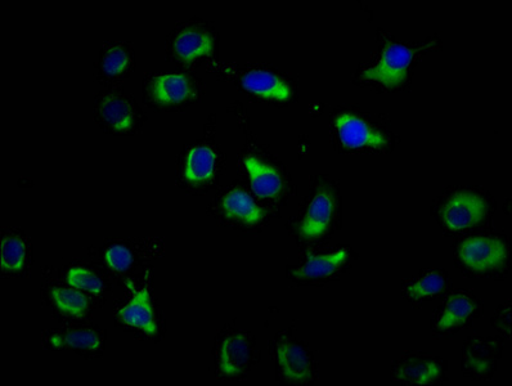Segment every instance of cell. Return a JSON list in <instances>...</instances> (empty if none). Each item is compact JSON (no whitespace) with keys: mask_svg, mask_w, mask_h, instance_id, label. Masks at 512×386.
Returning a JSON list of instances; mask_svg holds the SVG:
<instances>
[{"mask_svg":"<svg viewBox=\"0 0 512 386\" xmlns=\"http://www.w3.org/2000/svg\"><path fill=\"white\" fill-rule=\"evenodd\" d=\"M379 49L371 60L358 67L354 84L379 92H399L410 87L413 70L426 53L440 51L442 40L438 35L424 42L404 43L384 29L377 30Z\"/></svg>","mask_w":512,"mask_h":386,"instance_id":"obj_1","label":"cell"},{"mask_svg":"<svg viewBox=\"0 0 512 386\" xmlns=\"http://www.w3.org/2000/svg\"><path fill=\"white\" fill-rule=\"evenodd\" d=\"M343 223V197L340 184L329 174H316L299 212L291 218L289 230L302 246L330 240Z\"/></svg>","mask_w":512,"mask_h":386,"instance_id":"obj_2","label":"cell"},{"mask_svg":"<svg viewBox=\"0 0 512 386\" xmlns=\"http://www.w3.org/2000/svg\"><path fill=\"white\" fill-rule=\"evenodd\" d=\"M330 134L340 154H389L398 139L384 115L358 106L339 107L332 112Z\"/></svg>","mask_w":512,"mask_h":386,"instance_id":"obj_3","label":"cell"},{"mask_svg":"<svg viewBox=\"0 0 512 386\" xmlns=\"http://www.w3.org/2000/svg\"><path fill=\"white\" fill-rule=\"evenodd\" d=\"M496 203L488 192L475 186H453L434 201V218L449 235L479 230L491 222Z\"/></svg>","mask_w":512,"mask_h":386,"instance_id":"obj_4","label":"cell"},{"mask_svg":"<svg viewBox=\"0 0 512 386\" xmlns=\"http://www.w3.org/2000/svg\"><path fill=\"white\" fill-rule=\"evenodd\" d=\"M453 259L464 275L502 280L511 268L510 241L502 233L467 236L455 246Z\"/></svg>","mask_w":512,"mask_h":386,"instance_id":"obj_5","label":"cell"},{"mask_svg":"<svg viewBox=\"0 0 512 386\" xmlns=\"http://www.w3.org/2000/svg\"><path fill=\"white\" fill-rule=\"evenodd\" d=\"M269 357L276 368V379L281 384L312 386L320 380L317 362L307 341L296 338L293 327L278 331L269 341Z\"/></svg>","mask_w":512,"mask_h":386,"instance_id":"obj_6","label":"cell"},{"mask_svg":"<svg viewBox=\"0 0 512 386\" xmlns=\"http://www.w3.org/2000/svg\"><path fill=\"white\" fill-rule=\"evenodd\" d=\"M262 358L253 332L238 329L232 323L215 336L213 348L214 375L218 380L247 379Z\"/></svg>","mask_w":512,"mask_h":386,"instance_id":"obj_7","label":"cell"},{"mask_svg":"<svg viewBox=\"0 0 512 386\" xmlns=\"http://www.w3.org/2000/svg\"><path fill=\"white\" fill-rule=\"evenodd\" d=\"M357 259L350 246L305 249L298 266L287 268V277L299 285L326 286L347 275Z\"/></svg>","mask_w":512,"mask_h":386,"instance_id":"obj_8","label":"cell"},{"mask_svg":"<svg viewBox=\"0 0 512 386\" xmlns=\"http://www.w3.org/2000/svg\"><path fill=\"white\" fill-rule=\"evenodd\" d=\"M483 314L484 303L473 291H449L431 316L430 330L435 336L453 338L458 332L473 326Z\"/></svg>","mask_w":512,"mask_h":386,"instance_id":"obj_9","label":"cell"},{"mask_svg":"<svg viewBox=\"0 0 512 386\" xmlns=\"http://www.w3.org/2000/svg\"><path fill=\"white\" fill-rule=\"evenodd\" d=\"M448 362L434 354L404 350L390 366V381L404 386L443 385L448 381Z\"/></svg>","mask_w":512,"mask_h":386,"instance_id":"obj_10","label":"cell"},{"mask_svg":"<svg viewBox=\"0 0 512 386\" xmlns=\"http://www.w3.org/2000/svg\"><path fill=\"white\" fill-rule=\"evenodd\" d=\"M240 163L249 175L251 190L259 199L281 203L289 197V175L276 161L259 154V150H253L245 152Z\"/></svg>","mask_w":512,"mask_h":386,"instance_id":"obj_11","label":"cell"},{"mask_svg":"<svg viewBox=\"0 0 512 386\" xmlns=\"http://www.w3.org/2000/svg\"><path fill=\"white\" fill-rule=\"evenodd\" d=\"M115 321L120 329L145 336L146 339L163 335V318L155 307L148 287L134 291L130 298L116 308Z\"/></svg>","mask_w":512,"mask_h":386,"instance_id":"obj_12","label":"cell"},{"mask_svg":"<svg viewBox=\"0 0 512 386\" xmlns=\"http://www.w3.org/2000/svg\"><path fill=\"white\" fill-rule=\"evenodd\" d=\"M505 352L501 336H469L462 344L461 372L473 381L492 380Z\"/></svg>","mask_w":512,"mask_h":386,"instance_id":"obj_13","label":"cell"},{"mask_svg":"<svg viewBox=\"0 0 512 386\" xmlns=\"http://www.w3.org/2000/svg\"><path fill=\"white\" fill-rule=\"evenodd\" d=\"M46 349L73 350L84 358H100L106 348V331L98 326H67L43 332Z\"/></svg>","mask_w":512,"mask_h":386,"instance_id":"obj_14","label":"cell"},{"mask_svg":"<svg viewBox=\"0 0 512 386\" xmlns=\"http://www.w3.org/2000/svg\"><path fill=\"white\" fill-rule=\"evenodd\" d=\"M217 210L223 221L241 228L254 230L266 223L269 213L256 203L253 196L244 187L233 186L219 197Z\"/></svg>","mask_w":512,"mask_h":386,"instance_id":"obj_15","label":"cell"},{"mask_svg":"<svg viewBox=\"0 0 512 386\" xmlns=\"http://www.w3.org/2000/svg\"><path fill=\"white\" fill-rule=\"evenodd\" d=\"M147 100L161 109H177L191 105L200 96V89L190 76L156 75L146 85Z\"/></svg>","mask_w":512,"mask_h":386,"instance_id":"obj_16","label":"cell"},{"mask_svg":"<svg viewBox=\"0 0 512 386\" xmlns=\"http://www.w3.org/2000/svg\"><path fill=\"white\" fill-rule=\"evenodd\" d=\"M96 119L103 129L114 134H132L141 123L138 107L124 93H109L97 101Z\"/></svg>","mask_w":512,"mask_h":386,"instance_id":"obj_17","label":"cell"},{"mask_svg":"<svg viewBox=\"0 0 512 386\" xmlns=\"http://www.w3.org/2000/svg\"><path fill=\"white\" fill-rule=\"evenodd\" d=\"M222 169V156L214 146L197 143L188 148L183 157L181 175L188 186L195 190L210 187L218 179Z\"/></svg>","mask_w":512,"mask_h":386,"instance_id":"obj_18","label":"cell"},{"mask_svg":"<svg viewBox=\"0 0 512 386\" xmlns=\"http://www.w3.org/2000/svg\"><path fill=\"white\" fill-rule=\"evenodd\" d=\"M452 281L442 268H425L419 275L404 278L401 285L402 296L413 307H422L434 302L451 291Z\"/></svg>","mask_w":512,"mask_h":386,"instance_id":"obj_19","label":"cell"},{"mask_svg":"<svg viewBox=\"0 0 512 386\" xmlns=\"http://www.w3.org/2000/svg\"><path fill=\"white\" fill-rule=\"evenodd\" d=\"M247 92L263 100L289 102L294 98V88L284 76L267 69H251L241 76Z\"/></svg>","mask_w":512,"mask_h":386,"instance_id":"obj_20","label":"cell"},{"mask_svg":"<svg viewBox=\"0 0 512 386\" xmlns=\"http://www.w3.org/2000/svg\"><path fill=\"white\" fill-rule=\"evenodd\" d=\"M215 37L213 31L204 25H188L178 30L172 42L174 56L183 62H191L197 58L213 55Z\"/></svg>","mask_w":512,"mask_h":386,"instance_id":"obj_21","label":"cell"},{"mask_svg":"<svg viewBox=\"0 0 512 386\" xmlns=\"http://www.w3.org/2000/svg\"><path fill=\"white\" fill-rule=\"evenodd\" d=\"M29 241L17 231L3 232L0 245V268L3 275H24L29 269L31 251Z\"/></svg>","mask_w":512,"mask_h":386,"instance_id":"obj_22","label":"cell"},{"mask_svg":"<svg viewBox=\"0 0 512 386\" xmlns=\"http://www.w3.org/2000/svg\"><path fill=\"white\" fill-rule=\"evenodd\" d=\"M47 296L51 307L61 316L83 320L91 313V300L74 286H52Z\"/></svg>","mask_w":512,"mask_h":386,"instance_id":"obj_23","label":"cell"},{"mask_svg":"<svg viewBox=\"0 0 512 386\" xmlns=\"http://www.w3.org/2000/svg\"><path fill=\"white\" fill-rule=\"evenodd\" d=\"M133 56L124 46L111 44L102 53L101 70L110 78H119L132 69Z\"/></svg>","mask_w":512,"mask_h":386,"instance_id":"obj_24","label":"cell"},{"mask_svg":"<svg viewBox=\"0 0 512 386\" xmlns=\"http://www.w3.org/2000/svg\"><path fill=\"white\" fill-rule=\"evenodd\" d=\"M67 282L76 289L88 291L94 295H101L105 291V284L96 273L83 266L71 267L67 271Z\"/></svg>","mask_w":512,"mask_h":386,"instance_id":"obj_25","label":"cell"},{"mask_svg":"<svg viewBox=\"0 0 512 386\" xmlns=\"http://www.w3.org/2000/svg\"><path fill=\"white\" fill-rule=\"evenodd\" d=\"M105 262L112 271L124 273L132 268L134 255L128 246L112 244L105 250Z\"/></svg>","mask_w":512,"mask_h":386,"instance_id":"obj_26","label":"cell"},{"mask_svg":"<svg viewBox=\"0 0 512 386\" xmlns=\"http://www.w3.org/2000/svg\"><path fill=\"white\" fill-rule=\"evenodd\" d=\"M492 326L503 340H509L511 336V300H506L500 307L497 308L496 313L491 320Z\"/></svg>","mask_w":512,"mask_h":386,"instance_id":"obj_27","label":"cell"}]
</instances>
